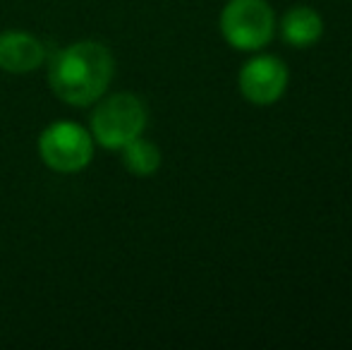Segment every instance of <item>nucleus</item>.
<instances>
[{"mask_svg": "<svg viewBox=\"0 0 352 350\" xmlns=\"http://www.w3.org/2000/svg\"><path fill=\"white\" fill-rule=\"evenodd\" d=\"M113 75H116V58L111 48L84 39L56 53L48 67V85L67 106L87 108L106 96Z\"/></svg>", "mask_w": 352, "mask_h": 350, "instance_id": "1", "label": "nucleus"}, {"mask_svg": "<svg viewBox=\"0 0 352 350\" xmlns=\"http://www.w3.org/2000/svg\"><path fill=\"white\" fill-rule=\"evenodd\" d=\"M91 113L94 144L108 151H120L125 144L144 135L146 130V106L140 96L130 91L98 98Z\"/></svg>", "mask_w": 352, "mask_h": 350, "instance_id": "2", "label": "nucleus"}, {"mask_svg": "<svg viewBox=\"0 0 352 350\" xmlns=\"http://www.w3.org/2000/svg\"><path fill=\"white\" fill-rule=\"evenodd\" d=\"M221 32L237 51H259L274 39V10L266 0H230L221 12Z\"/></svg>", "mask_w": 352, "mask_h": 350, "instance_id": "3", "label": "nucleus"}, {"mask_svg": "<svg viewBox=\"0 0 352 350\" xmlns=\"http://www.w3.org/2000/svg\"><path fill=\"white\" fill-rule=\"evenodd\" d=\"M38 156L56 173H79L94 159V137L77 122H51L38 137Z\"/></svg>", "mask_w": 352, "mask_h": 350, "instance_id": "4", "label": "nucleus"}, {"mask_svg": "<svg viewBox=\"0 0 352 350\" xmlns=\"http://www.w3.org/2000/svg\"><path fill=\"white\" fill-rule=\"evenodd\" d=\"M287 87V67L274 56H259L240 70V91L254 106H271Z\"/></svg>", "mask_w": 352, "mask_h": 350, "instance_id": "5", "label": "nucleus"}, {"mask_svg": "<svg viewBox=\"0 0 352 350\" xmlns=\"http://www.w3.org/2000/svg\"><path fill=\"white\" fill-rule=\"evenodd\" d=\"M46 51L43 43L29 32L0 34V70L10 75H27L43 65Z\"/></svg>", "mask_w": 352, "mask_h": 350, "instance_id": "6", "label": "nucleus"}, {"mask_svg": "<svg viewBox=\"0 0 352 350\" xmlns=\"http://www.w3.org/2000/svg\"><path fill=\"white\" fill-rule=\"evenodd\" d=\"M283 39L290 46L307 48L311 43H316L324 34V19L316 10L307 8V5H297V8L287 10L280 24Z\"/></svg>", "mask_w": 352, "mask_h": 350, "instance_id": "7", "label": "nucleus"}, {"mask_svg": "<svg viewBox=\"0 0 352 350\" xmlns=\"http://www.w3.org/2000/svg\"><path fill=\"white\" fill-rule=\"evenodd\" d=\"M122 166L137 177H148L161 168V149L153 142L137 137L122 146Z\"/></svg>", "mask_w": 352, "mask_h": 350, "instance_id": "8", "label": "nucleus"}]
</instances>
